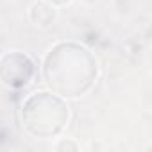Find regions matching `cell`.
Listing matches in <instances>:
<instances>
[{
	"label": "cell",
	"mask_w": 152,
	"mask_h": 152,
	"mask_svg": "<svg viewBox=\"0 0 152 152\" xmlns=\"http://www.w3.org/2000/svg\"><path fill=\"white\" fill-rule=\"evenodd\" d=\"M99 64L93 54L79 43L63 41L50 48L43 61L47 86L63 99H77L91 90L97 81Z\"/></svg>",
	"instance_id": "6da1fadb"
},
{
	"label": "cell",
	"mask_w": 152,
	"mask_h": 152,
	"mask_svg": "<svg viewBox=\"0 0 152 152\" xmlns=\"http://www.w3.org/2000/svg\"><path fill=\"white\" fill-rule=\"evenodd\" d=\"M70 120V109L63 97L54 91L32 93L22 106V122L29 134L34 138L59 136Z\"/></svg>",
	"instance_id": "7a4b0ae2"
},
{
	"label": "cell",
	"mask_w": 152,
	"mask_h": 152,
	"mask_svg": "<svg viewBox=\"0 0 152 152\" xmlns=\"http://www.w3.org/2000/svg\"><path fill=\"white\" fill-rule=\"evenodd\" d=\"M34 72V61L23 52H9L0 59V81L7 88H25L32 81Z\"/></svg>",
	"instance_id": "3957f363"
},
{
	"label": "cell",
	"mask_w": 152,
	"mask_h": 152,
	"mask_svg": "<svg viewBox=\"0 0 152 152\" xmlns=\"http://www.w3.org/2000/svg\"><path fill=\"white\" fill-rule=\"evenodd\" d=\"M31 22L38 27H48L50 23H54L56 20V9L52 4L48 2H36L32 7H31Z\"/></svg>",
	"instance_id": "277c9868"
},
{
	"label": "cell",
	"mask_w": 152,
	"mask_h": 152,
	"mask_svg": "<svg viewBox=\"0 0 152 152\" xmlns=\"http://www.w3.org/2000/svg\"><path fill=\"white\" fill-rule=\"evenodd\" d=\"M57 150H64V148H72V150H77V145L75 143H70V141H61L57 147H56Z\"/></svg>",
	"instance_id": "5b68a950"
},
{
	"label": "cell",
	"mask_w": 152,
	"mask_h": 152,
	"mask_svg": "<svg viewBox=\"0 0 152 152\" xmlns=\"http://www.w3.org/2000/svg\"><path fill=\"white\" fill-rule=\"evenodd\" d=\"M45 2H48V4H52L54 7H59V6H66L70 0H45Z\"/></svg>",
	"instance_id": "8992f818"
}]
</instances>
